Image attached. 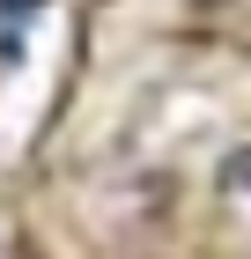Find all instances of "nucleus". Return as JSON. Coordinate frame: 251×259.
<instances>
[{
  "label": "nucleus",
  "mask_w": 251,
  "mask_h": 259,
  "mask_svg": "<svg viewBox=\"0 0 251 259\" xmlns=\"http://www.w3.org/2000/svg\"><path fill=\"white\" fill-rule=\"evenodd\" d=\"M222 193L251 200V148H244V156H229V170H222Z\"/></svg>",
  "instance_id": "f257e3e1"
}]
</instances>
